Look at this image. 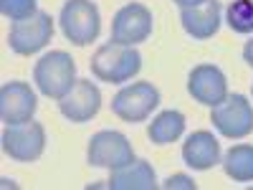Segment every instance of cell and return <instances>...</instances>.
<instances>
[{"label":"cell","instance_id":"6da1fadb","mask_svg":"<svg viewBox=\"0 0 253 190\" xmlns=\"http://www.w3.org/2000/svg\"><path fill=\"white\" fill-rule=\"evenodd\" d=\"M91 74L99 81L107 84H124L132 81L142 69V53L134 46H122V44H104L96 48V53L89 61Z\"/></svg>","mask_w":253,"mask_h":190},{"label":"cell","instance_id":"7a4b0ae2","mask_svg":"<svg viewBox=\"0 0 253 190\" xmlns=\"http://www.w3.org/2000/svg\"><path fill=\"white\" fill-rule=\"evenodd\" d=\"M33 81L38 92L48 99H63L76 84V63L66 51L43 53L33 66Z\"/></svg>","mask_w":253,"mask_h":190},{"label":"cell","instance_id":"3957f363","mask_svg":"<svg viewBox=\"0 0 253 190\" xmlns=\"http://www.w3.org/2000/svg\"><path fill=\"white\" fill-rule=\"evenodd\" d=\"M61 31L74 46H89L101 33V13L94 0H66L58 13Z\"/></svg>","mask_w":253,"mask_h":190},{"label":"cell","instance_id":"277c9868","mask_svg":"<svg viewBox=\"0 0 253 190\" xmlns=\"http://www.w3.org/2000/svg\"><path fill=\"white\" fill-rule=\"evenodd\" d=\"M160 104V89L152 81H134L122 87L114 99H112V112L122 119V122H144Z\"/></svg>","mask_w":253,"mask_h":190},{"label":"cell","instance_id":"5b68a950","mask_svg":"<svg viewBox=\"0 0 253 190\" xmlns=\"http://www.w3.org/2000/svg\"><path fill=\"white\" fill-rule=\"evenodd\" d=\"M3 152L15 162H36L46 150V127L31 119L23 124H5Z\"/></svg>","mask_w":253,"mask_h":190},{"label":"cell","instance_id":"8992f818","mask_svg":"<svg viewBox=\"0 0 253 190\" xmlns=\"http://www.w3.org/2000/svg\"><path fill=\"white\" fill-rule=\"evenodd\" d=\"M210 122L228 140H243L253 132V104L243 94H228L218 107H210Z\"/></svg>","mask_w":253,"mask_h":190},{"label":"cell","instance_id":"52a82bcc","mask_svg":"<svg viewBox=\"0 0 253 190\" xmlns=\"http://www.w3.org/2000/svg\"><path fill=\"white\" fill-rule=\"evenodd\" d=\"M53 38V18L46 10H38L31 18L15 20L8 31V46L18 56H33L46 48Z\"/></svg>","mask_w":253,"mask_h":190},{"label":"cell","instance_id":"ba28073f","mask_svg":"<svg viewBox=\"0 0 253 190\" xmlns=\"http://www.w3.org/2000/svg\"><path fill=\"white\" fill-rule=\"evenodd\" d=\"M134 150L132 142L117 130H101L91 135L89 147H86V162L91 167H104V170H117L134 162Z\"/></svg>","mask_w":253,"mask_h":190},{"label":"cell","instance_id":"9c48e42d","mask_svg":"<svg viewBox=\"0 0 253 190\" xmlns=\"http://www.w3.org/2000/svg\"><path fill=\"white\" fill-rule=\"evenodd\" d=\"M152 10L142 3H126L117 10L112 20V44L122 46H137L152 36Z\"/></svg>","mask_w":253,"mask_h":190},{"label":"cell","instance_id":"30bf717a","mask_svg":"<svg viewBox=\"0 0 253 190\" xmlns=\"http://www.w3.org/2000/svg\"><path fill=\"white\" fill-rule=\"evenodd\" d=\"M36 109H38V99L28 81L13 79L0 87V119L5 124L31 122Z\"/></svg>","mask_w":253,"mask_h":190},{"label":"cell","instance_id":"8fae6325","mask_svg":"<svg viewBox=\"0 0 253 190\" xmlns=\"http://www.w3.org/2000/svg\"><path fill=\"white\" fill-rule=\"evenodd\" d=\"M101 109V92L91 79H76L71 92L58 99V112L74 124H84L99 114Z\"/></svg>","mask_w":253,"mask_h":190},{"label":"cell","instance_id":"7c38bea8","mask_svg":"<svg viewBox=\"0 0 253 190\" xmlns=\"http://www.w3.org/2000/svg\"><path fill=\"white\" fill-rule=\"evenodd\" d=\"M187 92L203 107H218L228 96V79L215 63H200L187 76Z\"/></svg>","mask_w":253,"mask_h":190},{"label":"cell","instance_id":"4fadbf2b","mask_svg":"<svg viewBox=\"0 0 253 190\" xmlns=\"http://www.w3.org/2000/svg\"><path fill=\"white\" fill-rule=\"evenodd\" d=\"M182 160L190 170H210L220 162V142L213 132L198 130L182 144Z\"/></svg>","mask_w":253,"mask_h":190},{"label":"cell","instance_id":"5bb4252c","mask_svg":"<svg viewBox=\"0 0 253 190\" xmlns=\"http://www.w3.org/2000/svg\"><path fill=\"white\" fill-rule=\"evenodd\" d=\"M220 15H223L220 0H208V3H203L198 8H182L180 10V23H182L187 36L205 41V38L218 33L220 20H223Z\"/></svg>","mask_w":253,"mask_h":190},{"label":"cell","instance_id":"9a60e30c","mask_svg":"<svg viewBox=\"0 0 253 190\" xmlns=\"http://www.w3.org/2000/svg\"><path fill=\"white\" fill-rule=\"evenodd\" d=\"M107 188L109 190H155L157 188L155 167L147 160H134L124 167H117L107 180Z\"/></svg>","mask_w":253,"mask_h":190},{"label":"cell","instance_id":"2e32d148","mask_svg":"<svg viewBox=\"0 0 253 190\" xmlns=\"http://www.w3.org/2000/svg\"><path fill=\"white\" fill-rule=\"evenodd\" d=\"M185 135V114L177 112V109H167V112H160L150 127H147V137H150L152 144H172L177 142L180 137Z\"/></svg>","mask_w":253,"mask_h":190},{"label":"cell","instance_id":"e0dca14e","mask_svg":"<svg viewBox=\"0 0 253 190\" xmlns=\"http://www.w3.org/2000/svg\"><path fill=\"white\" fill-rule=\"evenodd\" d=\"M223 170L236 183H253V144H233L220 160Z\"/></svg>","mask_w":253,"mask_h":190},{"label":"cell","instance_id":"ac0fdd59","mask_svg":"<svg viewBox=\"0 0 253 190\" xmlns=\"http://www.w3.org/2000/svg\"><path fill=\"white\" fill-rule=\"evenodd\" d=\"M225 23L236 33H253V0H233L225 10Z\"/></svg>","mask_w":253,"mask_h":190},{"label":"cell","instance_id":"d6986e66","mask_svg":"<svg viewBox=\"0 0 253 190\" xmlns=\"http://www.w3.org/2000/svg\"><path fill=\"white\" fill-rule=\"evenodd\" d=\"M0 13L15 23L38 13V0H0Z\"/></svg>","mask_w":253,"mask_h":190},{"label":"cell","instance_id":"ffe728a7","mask_svg":"<svg viewBox=\"0 0 253 190\" xmlns=\"http://www.w3.org/2000/svg\"><path fill=\"white\" fill-rule=\"evenodd\" d=\"M162 188H167V190H172V188H185V190H195L198 185H195V180L190 178V175H170L165 183H162Z\"/></svg>","mask_w":253,"mask_h":190},{"label":"cell","instance_id":"44dd1931","mask_svg":"<svg viewBox=\"0 0 253 190\" xmlns=\"http://www.w3.org/2000/svg\"><path fill=\"white\" fill-rule=\"evenodd\" d=\"M243 61L253 69V38H248V41H246V46H243Z\"/></svg>","mask_w":253,"mask_h":190},{"label":"cell","instance_id":"7402d4cb","mask_svg":"<svg viewBox=\"0 0 253 190\" xmlns=\"http://www.w3.org/2000/svg\"><path fill=\"white\" fill-rule=\"evenodd\" d=\"M172 3L182 10V8H198V5H203V3H208V0H172Z\"/></svg>","mask_w":253,"mask_h":190},{"label":"cell","instance_id":"603a6c76","mask_svg":"<svg viewBox=\"0 0 253 190\" xmlns=\"http://www.w3.org/2000/svg\"><path fill=\"white\" fill-rule=\"evenodd\" d=\"M251 94H253V87H251Z\"/></svg>","mask_w":253,"mask_h":190}]
</instances>
